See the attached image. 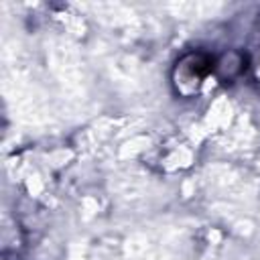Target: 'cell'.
<instances>
[{
    "instance_id": "cell-1",
    "label": "cell",
    "mask_w": 260,
    "mask_h": 260,
    "mask_svg": "<svg viewBox=\"0 0 260 260\" xmlns=\"http://www.w3.org/2000/svg\"><path fill=\"white\" fill-rule=\"evenodd\" d=\"M213 69V59L205 53H191L185 55L175 67V85L183 95H191L197 91L201 81Z\"/></svg>"
}]
</instances>
